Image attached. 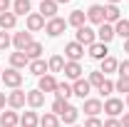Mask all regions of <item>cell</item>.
<instances>
[{
  "label": "cell",
  "mask_w": 129,
  "mask_h": 127,
  "mask_svg": "<svg viewBox=\"0 0 129 127\" xmlns=\"http://www.w3.org/2000/svg\"><path fill=\"white\" fill-rule=\"evenodd\" d=\"M75 40H77L80 45H84V48H89V45L97 43V30L92 28V25H82L80 30L75 32Z\"/></svg>",
  "instance_id": "cell-1"
},
{
  "label": "cell",
  "mask_w": 129,
  "mask_h": 127,
  "mask_svg": "<svg viewBox=\"0 0 129 127\" xmlns=\"http://www.w3.org/2000/svg\"><path fill=\"white\" fill-rule=\"evenodd\" d=\"M0 80H3V85H5V87L17 90V87L22 85V72H20V70H15V67H8V70L0 75Z\"/></svg>",
  "instance_id": "cell-2"
},
{
  "label": "cell",
  "mask_w": 129,
  "mask_h": 127,
  "mask_svg": "<svg viewBox=\"0 0 129 127\" xmlns=\"http://www.w3.org/2000/svg\"><path fill=\"white\" fill-rule=\"evenodd\" d=\"M102 110H104V102L102 100H97V97H87V100H82V110L87 117H99L102 115Z\"/></svg>",
  "instance_id": "cell-3"
},
{
  "label": "cell",
  "mask_w": 129,
  "mask_h": 127,
  "mask_svg": "<svg viewBox=\"0 0 129 127\" xmlns=\"http://www.w3.org/2000/svg\"><path fill=\"white\" fill-rule=\"evenodd\" d=\"M82 57H84V45H80L77 40H72V43L64 45V60L67 62H80Z\"/></svg>",
  "instance_id": "cell-4"
},
{
  "label": "cell",
  "mask_w": 129,
  "mask_h": 127,
  "mask_svg": "<svg viewBox=\"0 0 129 127\" xmlns=\"http://www.w3.org/2000/svg\"><path fill=\"white\" fill-rule=\"evenodd\" d=\"M64 30H67V20H64V17H60V15L45 23V32H47L50 37H60Z\"/></svg>",
  "instance_id": "cell-5"
},
{
  "label": "cell",
  "mask_w": 129,
  "mask_h": 127,
  "mask_svg": "<svg viewBox=\"0 0 129 127\" xmlns=\"http://www.w3.org/2000/svg\"><path fill=\"white\" fill-rule=\"evenodd\" d=\"M102 112H107V117H119V115H124V100H119V97H107Z\"/></svg>",
  "instance_id": "cell-6"
},
{
  "label": "cell",
  "mask_w": 129,
  "mask_h": 127,
  "mask_svg": "<svg viewBox=\"0 0 129 127\" xmlns=\"http://www.w3.org/2000/svg\"><path fill=\"white\" fill-rule=\"evenodd\" d=\"M27 105V92L22 90V87H17V90H13L10 95H8V107L10 110H20V107H25Z\"/></svg>",
  "instance_id": "cell-7"
},
{
  "label": "cell",
  "mask_w": 129,
  "mask_h": 127,
  "mask_svg": "<svg viewBox=\"0 0 129 127\" xmlns=\"http://www.w3.org/2000/svg\"><path fill=\"white\" fill-rule=\"evenodd\" d=\"M87 23H92V25H102L104 23V5H99V3H94V5H89L87 8Z\"/></svg>",
  "instance_id": "cell-8"
},
{
  "label": "cell",
  "mask_w": 129,
  "mask_h": 127,
  "mask_svg": "<svg viewBox=\"0 0 129 127\" xmlns=\"http://www.w3.org/2000/svg\"><path fill=\"white\" fill-rule=\"evenodd\" d=\"M87 55H89L92 60H97V62H102L104 57H109V48H107L104 43H99V40H97L94 45H89V48H87Z\"/></svg>",
  "instance_id": "cell-9"
},
{
  "label": "cell",
  "mask_w": 129,
  "mask_h": 127,
  "mask_svg": "<svg viewBox=\"0 0 129 127\" xmlns=\"http://www.w3.org/2000/svg\"><path fill=\"white\" fill-rule=\"evenodd\" d=\"M45 17L40 15V13H30V15L25 17V25H27V32H40V30H45Z\"/></svg>",
  "instance_id": "cell-10"
},
{
  "label": "cell",
  "mask_w": 129,
  "mask_h": 127,
  "mask_svg": "<svg viewBox=\"0 0 129 127\" xmlns=\"http://www.w3.org/2000/svg\"><path fill=\"white\" fill-rule=\"evenodd\" d=\"M57 10H60V5L55 3V0H40V15L45 17V20H52V17H57Z\"/></svg>",
  "instance_id": "cell-11"
},
{
  "label": "cell",
  "mask_w": 129,
  "mask_h": 127,
  "mask_svg": "<svg viewBox=\"0 0 129 127\" xmlns=\"http://www.w3.org/2000/svg\"><path fill=\"white\" fill-rule=\"evenodd\" d=\"M114 37H117V35H114V25H109V23H102V25L97 28V40H99V43L109 45Z\"/></svg>",
  "instance_id": "cell-12"
},
{
  "label": "cell",
  "mask_w": 129,
  "mask_h": 127,
  "mask_svg": "<svg viewBox=\"0 0 129 127\" xmlns=\"http://www.w3.org/2000/svg\"><path fill=\"white\" fill-rule=\"evenodd\" d=\"M72 92H75L77 97H82V100H87V97H89V92H92V85H89V80H84V77L75 80V82H72Z\"/></svg>",
  "instance_id": "cell-13"
},
{
  "label": "cell",
  "mask_w": 129,
  "mask_h": 127,
  "mask_svg": "<svg viewBox=\"0 0 129 127\" xmlns=\"http://www.w3.org/2000/svg\"><path fill=\"white\" fill-rule=\"evenodd\" d=\"M57 82H60V80H55V75L47 72V75H42V77H40L37 90H40V92H55V90H57Z\"/></svg>",
  "instance_id": "cell-14"
},
{
  "label": "cell",
  "mask_w": 129,
  "mask_h": 127,
  "mask_svg": "<svg viewBox=\"0 0 129 127\" xmlns=\"http://www.w3.org/2000/svg\"><path fill=\"white\" fill-rule=\"evenodd\" d=\"M67 25L75 28V30H80L82 25H87V13H84V10H72V13L67 15Z\"/></svg>",
  "instance_id": "cell-15"
},
{
  "label": "cell",
  "mask_w": 129,
  "mask_h": 127,
  "mask_svg": "<svg viewBox=\"0 0 129 127\" xmlns=\"http://www.w3.org/2000/svg\"><path fill=\"white\" fill-rule=\"evenodd\" d=\"M45 105V92H40L37 87L35 90H27V107L30 110H40Z\"/></svg>",
  "instance_id": "cell-16"
},
{
  "label": "cell",
  "mask_w": 129,
  "mask_h": 127,
  "mask_svg": "<svg viewBox=\"0 0 129 127\" xmlns=\"http://www.w3.org/2000/svg\"><path fill=\"white\" fill-rule=\"evenodd\" d=\"M30 43H32V32H27V30H20V32L13 35V45H15V50H20V52L27 48Z\"/></svg>",
  "instance_id": "cell-17"
},
{
  "label": "cell",
  "mask_w": 129,
  "mask_h": 127,
  "mask_svg": "<svg viewBox=\"0 0 129 127\" xmlns=\"http://www.w3.org/2000/svg\"><path fill=\"white\" fill-rule=\"evenodd\" d=\"M17 125H20V115H17V110L0 112V127H17Z\"/></svg>",
  "instance_id": "cell-18"
},
{
  "label": "cell",
  "mask_w": 129,
  "mask_h": 127,
  "mask_svg": "<svg viewBox=\"0 0 129 127\" xmlns=\"http://www.w3.org/2000/svg\"><path fill=\"white\" fill-rule=\"evenodd\" d=\"M17 25V15L13 13V10H8V13H0V30H15Z\"/></svg>",
  "instance_id": "cell-19"
},
{
  "label": "cell",
  "mask_w": 129,
  "mask_h": 127,
  "mask_svg": "<svg viewBox=\"0 0 129 127\" xmlns=\"http://www.w3.org/2000/svg\"><path fill=\"white\" fill-rule=\"evenodd\" d=\"M27 72L30 75H35V77H42V75H47V62L40 57V60H30V65H27Z\"/></svg>",
  "instance_id": "cell-20"
},
{
  "label": "cell",
  "mask_w": 129,
  "mask_h": 127,
  "mask_svg": "<svg viewBox=\"0 0 129 127\" xmlns=\"http://www.w3.org/2000/svg\"><path fill=\"white\" fill-rule=\"evenodd\" d=\"M27 65H30V60H27L25 52H20V50L10 52V67H15V70H25Z\"/></svg>",
  "instance_id": "cell-21"
},
{
  "label": "cell",
  "mask_w": 129,
  "mask_h": 127,
  "mask_svg": "<svg viewBox=\"0 0 129 127\" xmlns=\"http://www.w3.org/2000/svg\"><path fill=\"white\" fill-rule=\"evenodd\" d=\"M64 77L67 80H72V82H75V80H80L82 77V72H84V70H82V65L80 62H64Z\"/></svg>",
  "instance_id": "cell-22"
},
{
  "label": "cell",
  "mask_w": 129,
  "mask_h": 127,
  "mask_svg": "<svg viewBox=\"0 0 129 127\" xmlns=\"http://www.w3.org/2000/svg\"><path fill=\"white\" fill-rule=\"evenodd\" d=\"M20 127H40V115L35 110H27L20 115Z\"/></svg>",
  "instance_id": "cell-23"
},
{
  "label": "cell",
  "mask_w": 129,
  "mask_h": 127,
  "mask_svg": "<svg viewBox=\"0 0 129 127\" xmlns=\"http://www.w3.org/2000/svg\"><path fill=\"white\" fill-rule=\"evenodd\" d=\"M77 117H80V107H75V105H70L67 110L60 115V122H64V125H77Z\"/></svg>",
  "instance_id": "cell-24"
},
{
  "label": "cell",
  "mask_w": 129,
  "mask_h": 127,
  "mask_svg": "<svg viewBox=\"0 0 129 127\" xmlns=\"http://www.w3.org/2000/svg\"><path fill=\"white\" fill-rule=\"evenodd\" d=\"M122 20V13H119V8L117 5H104V23H109V25H117Z\"/></svg>",
  "instance_id": "cell-25"
},
{
  "label": "cell",
  "mask_w": 129,
  "mask_h": 127,
  "mask_svg": "<svg viewBox=\"0 0 129 127\" xmlns=\"http://www.w3.org/2000/svg\"><path fill=\"white\" fill-rule=\"evenodd\" d=\"M64 62H67V60H64L62 55H60V52H55V55L47 60V70L52 72V75H55V72H62V70H64Z\"/></svg>",
  "instance_id": "cell-26"
},
{
  "label": "cell",
  "mask_w": 129,
  "mask_h": 127,
  "mask_svg": "<svg viewBox=\"0 0 129 127\" xmlns=\"http://www.w3.org/2000/svg\"><path fill=\"white\" fill-rule=\"evenodd\" d=\"M25 55H27V60H40L42 57V43H37V40H32L27 48L22 50Z\"/></svg>",
  "instance_id": "cell-27"
},
{
  "label": "cell",
  "mask_w": 129,
  "mask_h": 127,
  "mask_svg": "<svg viewBox=\"0 0 129 127\" xmlns=\"http://www.w3.org/2000/svg\"><path fill=\"white\" fill-rule=\"evenodd\" d=\"M13 13L27 17L32 13V3H30V0H15V3H13Z\"/></svg>",
  "instance_id": "cell-28"
},
{
  "label": "cell",
  "mask_w": 129,
  "mask_h": 127,
  "mask_svg": "<svg viewBox=\"0 0 129 127\" xmlns=\"http://www.w3.org/2000/svg\"><path fill=\"white\" fill-rule=\"evenodd\" d=\"M117 67H119V60L109 55V57L102 60V70H99V72H102V75H112V72H117Z\"/></svg>",
  "instance_id": "cell-29"
},
{
  "label": "cell",
  "mask_w": 129,
  "mask_h": 127,
  "mask_svg": "<svg viewBox=\"0 0 129 127\" xmlns=\"http://www.w3.org/2000/svg\"><path fill=\"white\" fill-rule=\"evenodd\" d=\"M75 95L72 92V85L70 82H57V90H55V97H60V100H67L70 102V97Z\"/></svg>",
  "instance_id": "cell-30"
},
{
  "label": "cell",
  "mask_w": 129,
  "mask_h": 127,
  "mask_svg": "<svg viewBox=\"0 0 129 127\" xmlns=\"http://www.w3.org/2000/svg\"><path fill=\"white\" fill-rule=\"evenodd\" d=\"M114 35L117 37H122V40H129V20H119L117 25H114Z\"/></svg>",
  "instance_id": "cell-31"
},
{
  "label": "cell",
  "mask_w": 129,
  "mask_h": 127,
  "mask_svg": "<svg viewBox=\"0 0 129 127\" xmlns=\"http://www.w3.org/2000/svg\"><path fill=\"white\" fill-rule=\"evenodd\" d=\"M40 127H60V117L55 112H45L40 117Z\"/></svg>",
  "instance_id": "cell-32"
},
{
  "label": "cell",
  "mask_w": 129,
  "mask_h": 127,
  "mask_svg": "<svg viewBox=\"0 0 129 127\" xmlns=\"http://www.w3.org/2000/svg\"><path fill=\"white\" fill-rule=\"evenodd\" d=\"M87 80H89V85H92V87H99V85H102V82H104V80H107V75H102V72H99V70H92V72H89V75H87Z\"/></svg>",
  "instance_id": "cell-33"
},
{
  "label": "cell",
  "mask_w": 129,
  "mask_h": 127,
  "mask_svg": "<svg viewBox=\"0 0 129 127\" xmlns=\"http://www.w3.org/2000/svg\"><path fill=\"white\" fill-rule=\"evenodd\" d=\"M97 92H99L102 97H112V92H114V82H112V80H104V82L97 87Z\"/></svg>",
  "instance_id": "cell-34"
},
{
  "label": "cell",
  "mask_w": 129,
  "mask_h": 127,
  "mask_svg": "<svg viewBox=\"0 0 129 127\" xmlns=\"http://www.w3.org/2000/svg\"><path fill=\"white\" fill-rule=\"evenodd\" d=\"M67 107H70V102H67V100H60V97H55V102H52V112H55L57 117H60V115L67 110Z\"/></svg>",
  "instance_id": "cell-35"
},
{
  "label": "cell",
  "mask_w": 129,
  "mask_h": 127,
  "mask_svg": "<svg viewBox=\"0 0 129 127\" xmlns=\"http://www.w3.org/2000/svg\"><path fill=\"white\" fill-rule=\"evenodd\" d=\"M114 92H124V95H129V77H122V75H119V80L114 82Z\"/></svg>",
  "instance_id": "cell-36"
},
{
  "label": "cell",
  "mask_w": 129,
  "mask_h": 127,
  "mask_svg": "<svg viewBox=\"0 0 129 127\" xmlns=\"http://www.w3.org/2000/svg\"><path fill=\"white\" fill-rule=\"evenodd\" d=\"M10 45H13V37H10V32L0 30V52H5Z\"/></svg>",
  "instance_id": "cell-37"
},
{
  "label": "cell",
  "mask_w": 129,
  "mask_h": 127,
  "mask_svg": "<svg viewBox=\"0 0 129 127\" xmlns=\"http://www.w3.org/2000/svg\"><path fill=\"white\" fill-rule=\"evenodd\" d=\"M117 75L129 77V60H122V62H119V67H117Z\"/></svg>",
  "instance_id": "cell-38"
},
{
  "label": "cell",
  "mask_w": 129,
  "mask_h": 127,
  "mask_svg": "<svg viewBox=\"0 0 129 127\" xmlns=\"http://www.w3.org/2000/svg\"><path fill=\"white\" fill-rule=\"evenodd\" d=\"M82 127H102V120H99V117H87Z\"/></svg>",
  "instance_id": "cell-39"
},
{
  "label": "cell",
  "mask_w": 129,
  "mask_h": 127,
  "mask_svg": "<svg viewBox=\"0 0 129 127\" xmlns=\"http://www.w3.org/2000/svg\"><path fill=\"white\" fill-rule=\"evenodd\" d=\"M102 127H122V122H119V117H107L102 122Z\"/></svg>",
  "instance_id": "cell-40"
},
{
  "label": "cell",
  "mask_w": 129,
  "mask_h": 127,
  "mask_svg": "<svg viewBox=\"0 0 129 127\" xmlns=\"http://www.w3.org/2000/svg\"><path fill=\"white\" fill-rule=\"evenodd\" d=\"M8 10H13V3L10 0H0V13H8Z\"/></svg>",
  "instance_id": "cell-41"
},
{
  "label": "cell",
  "mask_w": 129,
  "mask_h": 127,
  "mask_svg": "<svg viewBox=\"0 0 129 127\" xmlns=\"http://www.w3.org/2000/svg\"><path fill=\"white\" fill-rule=\"evenodd\" d=\"M119 122H122V127H129V112H124V115L119 117Z\"/></svg>",
  "instance_id": "cell-42"
},
{
  "label": "cell",
  "mask_w": 129,
  "mask_h": 127,
  "mask_svg": "<svg viewBox=\"0 0 129 127\" xmlns=\"http://www.w3.org/2000/svg\"><path fill=\"white\" fill-rule=\"evenodd\" d=\"M5 105H8V97H5V92H0V110H3Z\"/></svg>",
  "instance_id": "cell-43"
},
{
  "label": "cell",
  "mask_w": 129,
  "mask_h": 127,
  "mask_svg": "<svg viewBox=\"0 0 129 127\" xmlns=\"http://www.w3.org/2000/svg\"><path fill=\"white\" fill-rule=\"evenodd\" d=\"M57 5H67V3H72V0H55Z\"/></svg>",
  "instance_id": "cell-44"
},
{
  "label": "cell",
  "mask_w": 129,
  "mask_h": 127,
  "mask_svg": "<svg viewBox=\"0 0 129 127\" xmlns=\"http://www.w3.org/2000/svg\"><path fill=\"white\" fill-rule=\"evenodd\" d=\"M107 5H119V0H107Z\"/></svg>",
  "instance_id": "cell-45"
},
{
  "label": "cell",
  "mask_w": 129,
  "mask_h": 127,
  "mask_svg": "<svg viewBox=\"0 0 129 127\" xmlns=\"http://www.w3.org/2000/svg\"><path fill=\"white\" fill-rule=\"evenodd\" d=\"M124 52H129V40H124Z\"/></svg>",
  "instance_id": "cell-46"
},
{
  "label": "cell",
  "mask_w": 129,
  "mask_h": 127,
  "mask_svg": "<svg viewBox=\"0 0 129 127\" xmlns=\"http://www.w3.org/2000/svg\"><path fill=\"white\" fill-rule=\"evenodd\" d=\"M124 105H127V107H129V95H124Z\"/></svg>",
  "instance_id": "cell-47"
},
{
  "label": "cell",
  "mask_w": 129,
  "mask_h": 127,
  "mask_svg": "<svg viewBox=\"0 0 129 127\" xmlns=\"http://www.w3.org/2000/svg\"><path fill=\"white\" fill-rule=\"evenodd\" d=\"M72 127H82V125H72Z\"/></svg>",
  "instance_id": "cell-48"
},
{
  "label": "cell",
  "mask_w": 129,
  "mask_h": 127,
  "mask_svg": "<svg viewBox=\"0 0 129 127\" xmlns=\"http://www.w3.org/2000/svg\"><path fill=\"white\" fill-rule=\"evenodd\" d=\"M0 75H3V70H0Z\"/></svg>",
  "instance_id": "cell-49"
}]
</instances>
